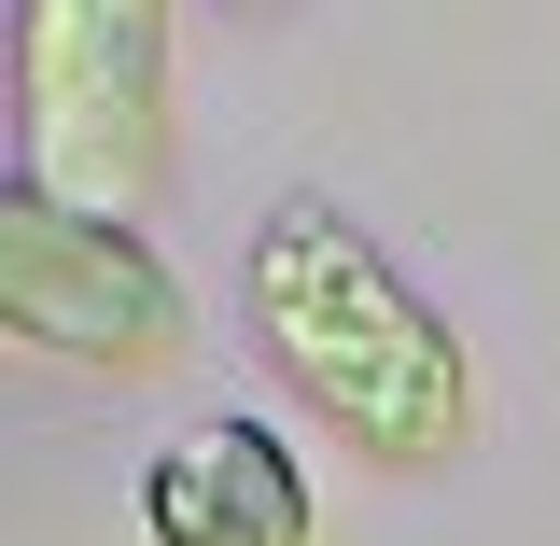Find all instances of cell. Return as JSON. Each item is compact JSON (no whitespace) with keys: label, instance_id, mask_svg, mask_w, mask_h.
<instances>
[{"label":"cell","instance_id":"obj_1","mask_svg":"<svg viewBox=\"0 0 560 546\" xmlns=\"http://www.w3.org/2000/svg\"><path fill=\"white\" fill-rule=\"evenodd\" d=\"M253 350L294 379V407L337 420L364 463H463L477 449V364L448 337V309H420V280L350 224L337 197H267L238 253Z\"/></svg>","mask_w":560,"mask_h":546},{"label":"cell","instance_id":"obj_2","mask_svg":"<svg viewBox=\"0 0 560 546\" xmlns=\"http://www.w3.org/2000/svg\"><path fill=\"white\" fill-rule=\"evenodd\" d=\"M14 183L98 224H140L168 197V14L154 0H14Z\"/></svg>","mask_w":560,"mask_h":546},{"label":"cell","instance_id":"obj_3","mask_svg":"<svg viewBox=\"0 0 560 546\" xmlns=\"http://www.w3.org/2000/svg\"><path fill=\"white\" fill-rule=\"evenodd\" d=\"M183 337H197V309H183V280L140 224H98V210L0 183V350H43L84 379H154Z\"/></svg>","mask_w":560,"mask_h":546},{"label":"cell","instance_id":"obj_4","mask_svg":"<svg viewBox=\"0 0 560 546\" xmlns=\"http://www.w3.org/2000/svg\"><path fill=\"white\" fill-rule=\"evenodd\" d=\"M140 533L154 546H323V504H308V463L267 420L224 407L140 463Z\"/></svg>","mask_w":560,"mask_h":546}]
</instances>
